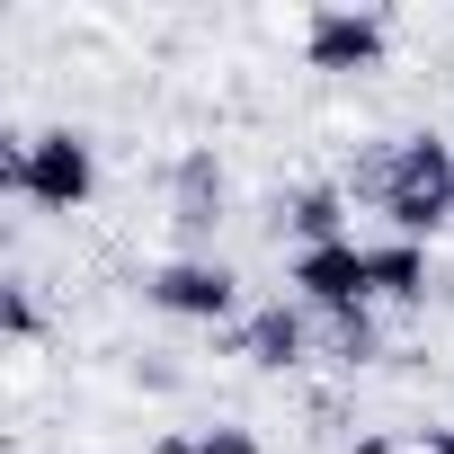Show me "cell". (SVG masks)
<instances>
[{"mask_svg":"<svg viewBox=\"0 0 454 454\" xmlns=\"http://www.w3.org/2000/svg\"><path fill=\"white\" fill-rule=\"evenodd\" d=\"M196 454H268L250 427H196Z\"/></svg>","mask_w":454,"mask_h":454,"instance_id":"cell-12","label":"cell"},{"mask_svg":"<svg viewBox=\"0 0 454 454\" xmlns=\"http://www.w3.org/2000/svg\"><path fill=\"white\" fill-rule=\"evenodd\" d=\"M348 454H401V445H392V436H383V427H365V436H356V445H348Z\"/></svg>","mask_w":454,"mask_h":454,"instance_id":"cell-13","label":"cell"},{"mask_svg":"<svg viewBox=\"0 0 454 454\" xmlns=\"http://www.w3.org/2000/svg\"><path fill=\"white\" fill-rule=\"evenodd\" d=\"M143 303L152 312H169V321H232V303H241V277L223 268V259H160L152 277H143Z\"/></svg>","mask_w":454,"mask_h":454,"instance_id":"cell-4","label":"cell"},{"mask_svg":"<svg viewBox=\"0 0 454 454\" xmlns=\"http://www.w3.org/2000/svg\"><path fill=\"white\" fill-rule=\"evenodd\" d=\"M365 259H374V303H401V312L427 303V286H436L427 277V241H374Z\"/></svg>","mask_w":454,"mask_h":454,"instance_id":"cell-9","label":"cell"},{"mask_svg":"<svg viewBox=\"0 0 454 454\" xmlns=\"http://www.w3.org/2000/svg\"><path fill=\"white\" fill-rule=\"evenodd\" d=\"M383 45H392L383 10H312L303 19V63L312 72H374Z\"/></svg>","mask_w":454,"mask_h":454,"instance_id":"cell-5","label":"cell"},{"mask_svg":"<svg viewBox=\"0 0 454 454\" xmlns=\"http://www.w3.org/2000/svg\"><path fill=\"white\" fill-rule=\"evenodd\" d=\"M277 232H294V250L348 241V196H339V187H294V196H277Z\"/></svg>","mask_w":454,"mask_h":454,"instance_id":"cell-8","label":"cell"},{"mask_svg":"<svg viewBox=\"0 0 454 454\" xmlns=\"http://www.w3.org/2000/svg\"><path fill=\"white\" fill-rule=\"evenodd\" d=\"M259 374H286V365H303L312 356V312L303 303H259L250 321H241V339H232Z\"/></svg>","mask_w":454,"mask_h":454,"instance_id":"cell-7","label":"cell"},{"mask_svg":"<svg viewBox=\"0 0 454 454\" xmlns=\"http://www.w3.org/2000/svg\"><path fill=\"white\" fill-rule=\"evenodd\" d=\"M286 286H294V303L321 312V321H356V312H374V259H365V241L294 250V259H286Z\"/></svg>","mask_w":454,"mask_h":454,"instance_id":"cell-3","label":"cell"},{"mask_svg":"<svg viewBox=\"0 0 454 454\" xmlns=\"http://www.w3.org/2000/svg\"><path fill=\"white\" fill-rule=\"evenodd\" d=\"M330 356L365 365V356H374V312H356V321H330Z\"/></svg>","mask_w":454,"mask_h":454,"instance_id":"cell-11","label":"cell"},{"mask_svg":"<svg viewBox=\"0 0 454 454\" xmlns=\"http://www.w3.org/2000/svg\"><path fill=\"white\" fill-rule=\"evenodd\" d=\"M374 205L392 223V241H427L454 223V143L445 134H401L374 160Z\"/></svg>","mask_w":454,"mask_h":454,"instance_id":"cell-1","label":"cell"},{"mask_svg":"<svg viewBox=\"0 0 454 454\" xmlns=\"http://www.w3.org/2000/svg\"><path fill=\"white\" fill-rule=\"evenodd\" d=\"M223 205H232L223 160H214V152H178V169H169V223H178L187 241H205L214 223H223Z\"/></svg>","mask_w":454,"mask_h":454,"instance_id":"cell-6","label":"cell"},{"mask_svg":"<svg viewBox=\"0 0 454 454\" xmlns=\"http://www.w3.org/2000/svg\"><path fill=\"white\" fill-rule=\"evenodd\" d=\"M419 454H454V427H427V436H419Z\"/></svg>","mask_w":454,"mask_h":454,"instance_id":"cell-14","label":"cell"},{"mask_svg":"<svg viewBox=\"0 0 454 454\" xmlns=\"http://www.w3.org/2000/svg\"><path fill=\"white\" fill-rule=\"evenodd\" d=\"M0 330H10L19 348L36 339V286H27V277H10V286H0Z\"/></svg>","mask_w":454,"mask_h":454,"instance_id":"cell-10","label":"cell"},{"mask_svg":"<svg viewBox=\"0 0 454 454\" xmlns=\"http://www.w3.org/2000/svg\"><path fill=\"white\" fill-rule=\"evenodd\" d=\"M10 196L36 205V214H81L98 196V143L81 125H45V134H19L10 143Z\"/></svg>","mask_w":454,"mask_h":454,"instance_id":"cell-2","label":"cell"}]
</instances>
